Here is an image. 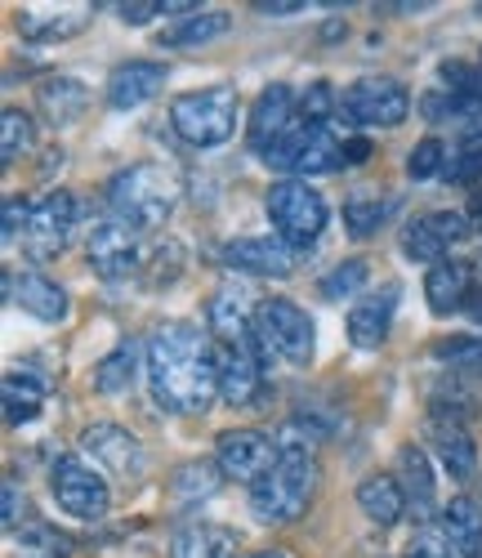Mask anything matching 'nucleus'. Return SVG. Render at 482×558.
<instances>
[{"instance_id": "nucleus-1", "label": "nucleus", "mask_w": 482, "mask_h": 558, "mask_svg": "<svg viewBox=\"0 0 482 558\" xmlns=\"http://www.w3.org/2000/svg\"><path fill=\"white\" fill-rule=\"evenodd\" d=\"M153 402L170 415H197L219 398V349L188 322H161L143 344Z\"/></svg>"}, {"instance_id": "nucleus-2", "label": "nucleus", "mask_w": 482, "mask_h": 558, "mask_svg": "<svg viewBox=\"0 0 482 558\" xmlns=\"http://www.w3.org/2000/svg\"><path fill=\"white\" fill-rule=\"evenodd\" d=\"M104 197H108L112 219H121L134 232H153L174 215L183 197V179L166 161H134L108 179Z\"/></svg>"}, {"instance_id": "nucleus-3", "label": "nucleus", "mask_w": 482, "mask_h": 558, "mask_svg": "<svg viewBox=\"0 0 482 558\" xmlns=\"http://www.w3.org/2000/svg\"><path fill=\"white\" fill-rule=\"evenodd\" d=\"M251 349L264 362V371H273V362L309 366L313 362V349H317V327H313V317L296 300L273 295V300H260L255 304Z\"/></svg>"}, {"instance_id": "nucleus-4", "label": "nucleus", "mask_w": 482, "mask_h": 558, "mask_svg": "<svg viewBox=\"0 0 482 558\" xmlns=\"http://www.w3.org/2000/svg\"><path fill=\"white\" fill-rule=\"evenodd\" d=\"M313 492H317V460L313 456H281L251 487V509L268 527H291L309 514Z\"/></svg>"}, {"instance_id": "nucleus-5", "label": "nucleus", "mask_w": 482, "mask_h": 558, "mask_svg": "<svg viewBox=\"0 0 482 558\" xmlns=\"http://www.w3.org/2000/svg\"><path fill=\"white\" fill-rule=\"evenodd\" d=\"M237 85H206V89H188L170 104V125L183 144L192 148H219L237 134Z\"/></svg>"}, {"instance_id": "nucleus-6", "label": "nucleus", "mask_w": 482, "mask_h": 558, "mask_svg": "<svg viewBox=\"0 0 482 558\" xmlns=\"http://www.w3.org/2000/svg\"><path fill=\"white\" fill-rule=\"evenodd\" d=\"M268 219H273V232L286 246L304 251L326 232L330 206L317 189H309V179H281L268 193Z\"/></svg>"}, {"instance_id": "nucleus-7", "label": "nucleus", "mask_w": 482, "mask_h": 558, "mask_svg": "<svg viewBox=\"0 0 482 558\" xmlns=\"http://www.w3.org/2000/svg\"><path fill=\"white\" fill-rule=\"evenodd\" d=\"M340 117L358 130H394L411 117V95L394 76H362L340 95Z\"/></svg>"}, {"instance_id": "nucleus-8", "label": "nucleus", "mask_w": 482, "mask_h": 558, "mask_svg": "<svg viewBox=\"0 0 482 558\" xmlns=\"http://www.w3.org/2000/svg\"><path fill=\"white\" fill-rule=\"evenodd\" d=\"M273 170H291L296 179H309V174H330L345 166V138L335 134L330 125H304L296 121L291 134L264 157Z\"/></svg>"}, {"instance_id": "nucleus-9", "label": "nucleus", "mask_w": 482, "mask_h": 558, "mask_svg": "<svg viewBox=\"0 0 482 558\" xmlns=\"http://www.w3.org/2000/svg\"><path fill=\"white\" fill-rule=\"evenodd\" d=\"M50 492L59 500V509H68L72 519H85V523H99L108 509H112V487L108 478L85 464L81 456H59L55 470H50Z\"/></svg>"}, {"instance_id": "nucleus-10", "label": "nucleus", "mask_w": 482, "mask_h": 558, "mask_svg": "<svg viewBox=\"0 0 482 558\" xmlns=\"http://www.w3.org/2000/svg\"><path fill=\"white\" fill-rule=\"evenodd\" d=\"M277 460H281L277 438H268V434H260V429H228V434H219V442H215V464H219V474H224L228 483L255 487Z\"/></svg>"}, {"instance_id": "nucleus-11", "label": "nucleus", "mask_w": 482, "mask_h": 558, "mask_svg": "<svg viewBox=\"0 0 482 558\" xmlns=\"http://www.w3.org/2000/svg\"><path fill=\"white\" fill-rule=\"evenodd\" d=\"M469 232H473V223H469L465 210H429V215H420V219H411L402 228V255L411 264H429L433 268V264H443L447 251L460 246Z\"/></svg>"}, {"instance_id": "nucleus-12", "label": "nucleus", "mask_w": 482, "mask_h": 558, "mask_svg": "<svg viewBox=\"0 0 482 558\" xmlns=\"http://www.w3.org/2000/svg\"><path fill=\"white\" fill-rule=\"evenodd\" d=\"M72 228H76V197H72L68 189H50V193H45V197L32 206L23 246H27L36 259H55V255L68 251Z\"/></svg>"}, {"instance_id": "nucleus-13", "label": "nucleus", "mask_w": 482, "mask_h": 558, "mask_svg": "<svg viewBox=\"0 0 482 558\" xmlns=\"http://www.w3.org/2000/svg\"><path fill=\"white\" fill-rule=\"evenodd\" d=\"M89 268L104 277V282H125L130 272H138L143 251H138V232L125 228L121 219H99L89 228V242H85Z\"/></svg>"}, {"instance_id": "nucleus-14", "label": "nucleus", "mask_w": 482, "mask_h": 558, "mask_svg": "<svg viewBox=\"0 0 482 558\" xmlns=\"http://www.w3.org/2000/svg\"><path fill=\"white\" fill-rule=\"evenodd\" d=\"M81 447L94 456V470L99 474H112V478H125V483H134L143 474V447L125 425L94 421V425H85Z\"/></svg>"}, {"instance_id": "nucleus-15", "label": "nucleus", "mask_w": 482, "mask_h": 558, "mask_svg": "<svg viewBox=\"0 0 482 558\" xmlns=\"http://www.w3.org/2000/svg\"><path fill=\"white\" fill-rule=\"evenodd\" d=\"M300 121V104H296V89L286 81H273L268 89H260V99L251 108V125H246V138H251V153L268 157L286 134H291V125Z\"/></svg>"}, {"instance_id": "nucleus-16", "label": "nucleus", "mask_w": 482, "mask_h": 558, "mask_svg": "<svg viewBox=\"0 0 482 558\" xmlns=\"http://www.w3.org/2000/svg\"><path fill=\"white\" fill-rule=\"evenodd\" d=\"M219 349V398L228 407H255L264 393V362L255 357L251 340L246 344H215Z\"/></svg>"}, {"instance_id": "nucleus-17", "label": "nucleus", "mask_w": 482, "mask_h": 558, "mask_svg": "<svg viewBox=\"0 0 482 558\" xmlns=\"http://www.w3.org/2000/svg\"><path fill=\"white\" fill-rule=\"evenodd\" d=\"M296 259H300V251L286 246L277 232H273V238H232L224 246V264L251 272V277H291Z\"/></svg>"}, {"instance_id": "nucleus-18", "label": "nucleus", "mask_w": 482, "mask_h": 558, "mask_svg": "<svg viewBox=\"0 0 482 558\" xmlns=\"http://www.w3.org/2000/svg\"><path fill=\"white\" fill-rule=\"evenodd\" d=\"M166 85V63L157 59H134V63H121L108 81V108L117 112H130V108H143L148 99L161 95Z\"/></svg>"}, {"instance_id": "nucleus-19", "label": "nucleus", "mask_w": 482, "mask_h": 558, "mask_svg": "<svg viewBox=\"0 0 482 558\" xmlns=\"http://www.w3.org/2000/svg\"><path fill=\"white\" fill-rule=\"evenodd\" d=\"M407 492V509L415 519H433V509H438V478H433V464H429V451L407 442L398 447V474H394Z\"/></svg>"}, {"instance_id": "nucleus-20", "label": "nucleus", "mask_w": 482, "mask_h": 558, "mask_svg": "<svg viewBox=\"0 0 482 558\" xmlns=\"http://www.w3.org/2000/svg\"><path fill=\"white\" fill-rule=\"evenodd\" d=\"M85 108H89V89H85L76 76H45V81L36 85V112L50 121L55 130L81 121Z\"/></svg>"}, {"instance_id": "nucleus-21", "label": "nucleus", "mask_w": 482, "mask_h": 558, "mask_svg": "<svg viewBox=\"0 0 482 558\" xmlns=\"http://www.w3.org/2000/svg\"><path fill=\"white\" fill-rule=\"evenodd\" d=\"M394 308H398V287H384V295H371L362 304H353L349 313V340L358 349H379L389 340V322H394Z\"/></svg>"}, {"instance_id": "nucleus-22", "label": "nucleus", "mask_w": 482, "mask_h": 558, "mask_svg": "<svg viewBox=\"0 0 482 558\" xmlns=\"http://www.w3.org/2000/svg\"><path fill=\"white\" fill-rule=\"evenodd\" d=\"M14 304H23V313H32L36 322H63L68 317V291L55 282V277H45L36 268L14 277Z\"/></svg>"}, {"instance_id": "nucleus-23", "label": "nucleus", "mask_w": 482, "mask_h": 558, "mask_svg": "<svg viewBox=\"0 0 482 558\" xmlns=\"http://www.w3.org/2000/svg\"><path fill=\"white\" fill-rule=\"evenodd\" d=\"M429 438H433V451H438V460H443V470L456 483H469L478 474V447H473V438L460 421H433Z\"/></svg>"}, {"instance_id": "nucleus-24", "label": "nucleus", "mask_w": 482, "mask_h": 558, "mask_svg": "<svg viewBox=\"0 0 482 558\" xmlns=\"http://www.w3.org/2000/svg\"><path fill=\"white\" fill-rule=\"evenodd\" d=\"M206 322L215 331V344H246L255 331V304H246L237 291H215L206 304Z\"/></svg>"}, {"instance_id": "nucleus-25", "label": "nucleus", "mask_w": 482, "mask_h": 558, "mask_svg": "<svg viewBox=\"0 0 482 558\" xmlns=\"http://www.w3.org/2000/svg\"><path fill=\"white\" fill-rule=\"evenodd\" d=\"M424 300H429V308L438 313V317L465 308V304H469V264H465V259L433 264V268L424 272Z\"/></svg>"}, {"instance_id": "nucleus-26", "label": "nucleus", "mask_w": 482, "mask_h": 558, "mask_svg": "<svg viewBox=\"0 0 482 558\" xmlns=\"http://www.w3.org/2000/svg\"><path fill=\"white\" fill-rule=\"evenodd\" d=\"M358 509L375 527H394L407 514V492L394 474H371L358 483Z\"/></svg>"}, {"instance_id": "nucleus-27", "label": "nucleus", "mask_w": 482, "mask_h": 558, "mask_svg": "<svg viewBox=\"0 0 482 558\" xmlns=\"http://www.w3.org/2000/svg\"><path fill=\"white\" fill-rule=\"evenodd\" d=\"M443 532L460 558H482V509L473 496H451L443 505Z\"/></svg>"}, {"instance_id": "nucleus-28", "label": "nucleus", "mask_w": 482, "mask_h": 558, "mask_svg": "<svg viewBox=\"0 0 482 558\" xmlns=\"http://www.w3.org/2000/svg\"><path fill=\"white\" fill-rule=\"evenodd\" d=\"M94 5H72V10H59V14H45V10H27L19 19V32L23 40H68L76 32H85Z\"/></svg>"}, {"instance_id": "nucleus-29", "label": "nucleus", "mask_w": 482, "mask_h": 558, "mask_svg": "<svg viewBox=\"0 0 482 558\" xmlns=\"http://www.w3.org/2000/svg\"><path fill=\"white\" fill-rule=\"evenodd\" d=\"M228 27H232V14L202 10V14H192V19H179V27H170L157 45H166V50H197V45H210V40L228 36Z\"/></svg>"}, {"instance_id": "nucleus-30", "label": "nucleus", "mask_w": 482, "mask_h": 558, "mask_svg": "<svg viewBox=\"0 0 482 558\" xmlns=\"http://www.w3.org/2000/svg\"><path fill=\"white\" fill-rule=\"evenodd\" d=\"M0 402H5V425L19 429V425H32L40 407H45V389L36 376H27V371H10L5 376V389H0Z\"/></svg>"}, {"instance_id": "nucleus-31", "label": "nucleus", "mask_w": 482, "mask_h": 558, "mask_svg": "<svg viewBox=\"0 0 482 558\" xmlns=\"http://www.w3.org/2000/svg\"><path fill=\"white\" fill-rule=\"evenodd\" d=\"M232 545V532L210 523H188L170 536V558H224Z\"/></svg>"}, {"instance_id": "nucleus-32", "label": "nucleus", "mask_w": 482, "mask_h": 558, "mask_svg": "<svg viewBox=\"0 0 482 558\" xmlns=\"http://www.w3.org/2000/svg\"><path fill=\"white\" fill-rule=\"evenodd\" d=\"M134 376H138V344L134 340H121L99 366H94V389L117 398V393H125L134 385Z\"/></svg>"}, {"instance_id": "nucleus-33", "label": "nucleus", "mask_w": 482, "mask_h": 558, "mask_svg": "<svg viewBox=\"0 0 482 558\" xmlns=\"http://www.w3.org/2000/svg\"><path fill=\"white\" fill-rule=\"evenodd\" d=\"M32 148H36V121L23 108H5L0 112V161L14 166Z\"/></svg>"}, {"instance_id": "nucleus-34", "label": "nucleus", "mask_w": 482, "mask_h": 558, "mask_svg": "<svg viewBox=\"0 0 482 558\" xmlns=\"http://www.w3.org/2000/svg\"><path fill=\"white\" fill-rule=\"evenodd\" d=\"M433 357H438L451 376H478L482 380V336H451L433 344Z\"/></svg>"}, {"instance_id": "nucleus-35", "label": "nucleus", "mask_w": 482, "mask_h": 558, "mask_svg": "<svg viewBox=\"0 0 482 558\" xmlns=\"http://www.w3.org/2000/svg\"><path fill=\"white\" fill-rule=\"evenodd\" d=\"M371 282V264L366 259H345V264H335L322 282H317V295L322 300H349L358 295L362 287Z\"/></svg>"}, {"instance_id": "nucleus-36", "label": "nucleus", "mask_w": 482, "mask_h": 558, "mask_svg": "<svg viewBox=\"0 0 482 558\" xmlns=\"http://www.w3.org/2000/svg\"><path fill=\"white\" fill-rule=\"evenodd\" d=\"M219 483H224L219 464H183V470L170 478V492H174L183 505H192V500L215 496V492H219Z\"/></svg>"}, {"instance_id": "nucleus-37", "label": "nucleus", "mask_w": 482, "mask_h": 558, "mask_svg": "<svg viewBox=\"0 0 482 558\" xmlns=\"http://www.w3.org/2000/svg\"><path fill=\"white\" fill-rule=\"evenodd\" d=\"M335 117H340V95H335V85L330 81H313L304 89V99H300V121L304 125H330Z\"/></svg>"}, {"instance_id": "nucleus-38", "label": "nucleus", "mask_w": 482, "mask_h": 558, "mask_svg": "<svg viewBox=\"0 0 482 558\" xmlns=\"http://www.w3.org/2000/svg\"><path fill=\"white\" fill-rule=\"evenodd\" d=\"M447 148H443V138H420V144L411 148V157H407V174L415 179V183H424V179H433V174H447Z\"/></svg>"}, {"instance_id": "nucleus-39", "label": "nucleus", "mask_w": 482, "mask_h": 558, "mask_svg": "<svg viewBox=\"0 0 482 558\" xmlns=\"http://www.w3.org/2000/svg\"><path fill=\"white\" fill-rule=\"evenodd\" d=\"M389 202H362V197H353L349 206H345V228L353 232V238H371V232H379V223L389 219Z\"/></svg>"}, {"instance_id": "nucleus-40", "label": "nucleus", "mask_w": 482, "mask_h": 558, "mask_svg": "<svg viewBox=\"0 0 482 558\" xmlns=\"http://www.w3.org/2000/svg\"><path fill=\"white\" fill-rule=\"evenodd\" d=\"M447 179L478 183L482 179V144H460V153H451V161H447Z\"/></svg>"}, {"instance_id": "nucleus-41", "label": "nucleus", "mask_w": 482, "mask_h": 558, "mask_svg": "<svg viewBox=\"0 0 482 558\" xmlns=\"http://www.w3.org/2000/svg\"><path fill=\"white\" fill-rule=\"evenodd\" d=\"M407 558H460V554H456V545L447 541V532H443V527H424V532L411 541Z\"/></svg>"}, {"instance_id": "nucleus-42", "label": "nucleus", "mask_w": 482, "mask_h": 558, "mask_svg": "<svg viewBox=\"0 0 482 558\" xmlns=\"http://www.w3.org/2000/svg\"><path fill=\"white\" fill-rule=\"evenodd\" d=\"M179 268H183V246H179V242H166V246L153 251V282H157V287H161V282H174Z\"/></svg>"}, {"instance_id": "nucleus-43", "label": "nucleus", "mask_w": 482, "mask_h": 558, "mask_svg": "<svg viewBox=\"0 0 482 558\" xmlns=\"http://www.w3.org/2000/svg\"><path fill=\"white\" fill-rule=\"evenodd\" d=\"M117 14H121V23L143 27V23H153L157 14H166V0H121Z\"/></svg>"}, {"instance_id": "nucleus-44", "label": "nucleus", "mask_w": 482, "mask_h": 558, "mask_svg": "<svg viewBox=\"0 0 482 558\" xmlns=\"http://www.w3.org/2000/svg\"><path fill=\"white\" fill-rule=\"evenodd\" d=\"M27 219H32V202L5 197V210H0V223H5V242H14L19 232H27Z\"/></svg>"}, {"instance_id": "nucleus-45", "label": "nucleus", "mask_w": 482, "mask_h": 558, "mask_svg": "<svg viewBox=\"0 0 482 558\" xmlns=\"http://www.w3.org/2000/svg\"><path fill=\"white\" fill-rule=\"evenodd\" d=\"M0 505H5V509H0V519H5V527L14 532L19 519H23V509H27V500H23V492H19L14 478H5V500H0Z\"/></svg>"}, {"instance_id": "nucleus-46", "label": "nucleus", "mask_w": 482, "mask_h": 558, "mask_svg": "<svg viewBox=\"0 0 482 558\" xmlns=\"http://www.w3.org/2000/svg\"><path fill=\"white\" fill-rule=\"evenodd\" d=\"M251 10H260V14H268V19H291V14L309 10V5H304V0H255Z\"/></svg>"}, {"instance_id": "nucleus-47", "label": "nucleus", "mask_w": 482, "mask_h": 558, "mask_svg": "<svg viewBox=\"0 0 482 558\" xmlns=\"http://www.w3.org/2000/svg\"><path fill=\"white\" fill-rule=\"evenodd\" d=\"M371 157V144L366 138H345V166H362Z\"/></svg>"}, {"instance_id": "nucleus-48", "label": "nucleus", "mask_w": 482, "mask_h": 558, "mask_svg": "<svg viewBox=\"0 0 482 558\" xmlns=\"http://www.w3.org/2000/svg\"><path fill=\"white\" fill-rule=\"evenodd\" d=\"M465 215H469V223H473V232H482V189L473 193V202H469V210H465Z\"/></svg>"}, {"instance_id": "nucleus-49", "label": "nucleus", "mask_w": 482, "mask_h": 558, "mask_svg": "<svg viewBox=\"0 0 482 558\" xmlns=\"http://www.w3.org/2000/svg\"><path fill=\"white\" fill-rule=\"evenodd\" d=\"M251 558H291L286 549H260V554H251Z\"/></svg>"}]
</instances>
